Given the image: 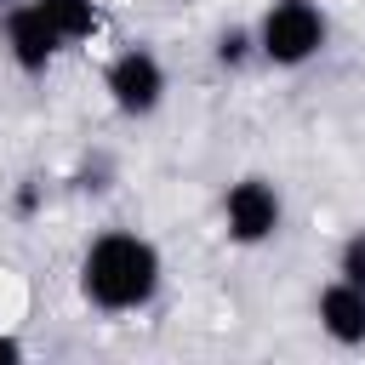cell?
Wrapping results in <instances>:
<instances>
[{
    "instance_id": "6da1fadb",
    "label": "cell",
    "mask_w": 365,
    "mask_h": 365,
    "mask_svg": "<svg viewBox=\"0 0 365 365\" xmlns=\"http://www.w3.org/2000/svg\"><path fill=\"white\" fill-rule=\"evenodd\" d=\"M165 262L154 251V240L131 234V228H108L86 245L80 257V297L97 314H137L160 297Z\"/></svg>"
},
{
    "instance_id": "7a4b0ae2",
    "label": "cell",
    "mask_w": 365,
    "mask_h": 365,
    "mask_svg": "<svg viewBox=\"0 0 365 365\" xmlns=\"http://www.w3.org/2000/svg\"><path fill=\"white\" fill-rule=\"evenodd\" d=\"M257 57L274 68H302L325 51L331 40V17L319 0H268L257 17Z\"/></svg>"
},
{
    "instance_id": "3957f363",
    "label": "cell",
    "mask_w": 365,
    "mask_h": 365,
    "mask_svg": "<svg viewBox=\"0 0 365 365\" xmlns=\"http://www.w3.org/2000/svg\"><path fill=\"white\" fill-rule=\"evenodd\" d=\"M103 91L108 103L125 114V120H148L160 103H165V63L154 46H125L108 57L103 68Z\"/></svg>"
},
{
    "instance_id": "277c9868",
    "label": "cell",
    "mask_w": 365,
    "mask_h": 365,
    "mask_svg": "<svg viewBox=\"0 0 365 365\" xmlns=\"http://www.w3.org/2000/svg\"><path fill=\"white\" fill-rule=\"evenodd\" d=\"M222 228L234 245H268L285 228V200L268 177H240L222 194Z\"/></svg>"
},
{
    "instance_id": "5b68a950",
    "label": "cell",
    "mask_w": 365,
    "mask_h": 365,
    "mask_svg": "<svg viewBox=\"0 0 365 365\" xmlns=\"http://www.w3.org/2000/svg\"><path fill=\"white\" fill-rule=\"evenodd\" d=\"M0 46H6V57H11L23 74H46V68L57 63V51H63L57 29L40 17V6H34V0L6 6V17H0Z\"/></svg>"
},
{
    "instance_id": "8992f818",
    "label": "cell",
    "mask_w": 365,
    "mask_h": 365,
    "mask_svg": "<svg viewBox=\"0 0 365 365\" xmlns=\"http://www.w3.org/2000/svg\"><path fill=\"white\" fill-rule=\"evenodd\" d=\"M319 314V331L336 342V348H365V291L348 285V279H331L314 302Z\"/></svg>"
},
{
    "instance_id": "52a82bcc",
    "label": "cell",
    "mask_w": 365,
    "mask_h": 365,
    "mask_svg": "<svg viewBox=\"0 0 365 365\" xmlns=\"http://www.w3.org/2000/svg\"><path fill=\"white\" fill-rule=\"evenodd\" d=\"M34 6H40V17L57 29L63 46H80V40L97 34V0H34Z\"/></svg>"
},
{
    "instance_id": "ba28073f",
    "label": "cell",
    "mask_w": 365,
    "mask_h": 365,
    "mask_svg": "<svg viewBox=\"0 0 365 365\" xmlns=\"http://www.w3.org/2000/svg\"><path fill=\"white\" fill-rule=\"evenodd\" d=\"M251 57H257V34L251 29H222L217 34V63L222 68H245Z\"/></svg>"
},
{
    "instance_id": "9c48e42d",
    "label": "cell",
    "mask_w": 365,
    "mask_h": 365,
    "mask_svg": "<svg viewBox=\"0 0 365 365\" xmlns=\"http://www.w3.org/2000/svg\"><path fill=\"white\" fill-rule=\"evenodd\" d=\"M336 279H348V285L365 291V228H354V234L342 240V251H336Z\"/></svg>"
},
{
    "instance_id": "30bf717a",
    "label": "cell",
    "mask_w": 365,
    "mask_h": 365,
    "mask_svg": "<svg viewBox=\"0 0 365 365\" xmlns=\"http://www.w3.org/2000/svg\"><path fill=\"white\" fill-rule=\"evenodd\" d=\"M17 354H23V348H17L11 336H0V359H17Z\"/></svg>"
},
{
    "instance_id": "8fae6325",
    "label": "cell",
    "mask_w": 365,
    "mask_h": 365,
    "mask_svg": "<svg viewBox=\"0 0 365 365\" xmlns=\"http://www.w3.org/2000/svg\"><path fill=\"white\" fill-rule=\"evenodd\" d=\"M0 6H11V0H0Z\"/></svg>"
}]
</instances>
